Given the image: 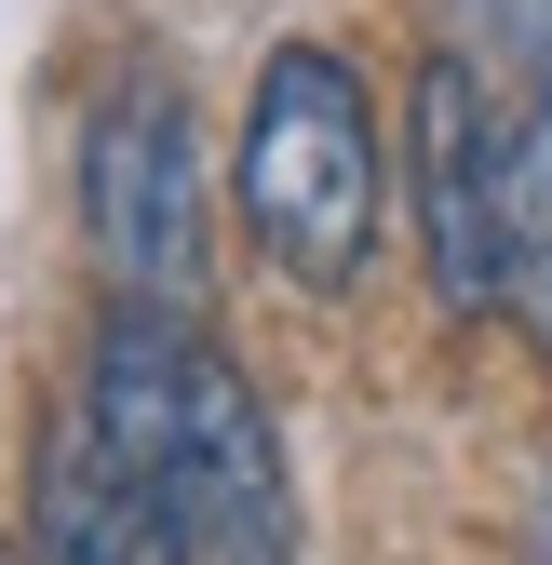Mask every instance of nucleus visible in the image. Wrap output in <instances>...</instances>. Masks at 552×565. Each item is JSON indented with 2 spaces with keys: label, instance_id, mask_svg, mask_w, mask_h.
Listing matches in <instances>:
<instances>
[{
  "label": "nucleus",
  "instance_id": "f257e3e1",
  "mask_svg": "<svg viewBox=\"0 0 552 565\" xmlns=\"http://www.w3.org/2000/svg\"><path fill=\"white\" fill-rule=\"evenodd\" d=\"M82 404L121 445V471L162 499L176 565H297V471L256 377L216 350V323L176 297H95Z\"/></svg>",
  "mask_w": 552,
  "mask_h": 565
},
{
  "label": "nucleus",
  "instance_id": "f03ea898",
  "mask_svg": "<svg viewBox=\"0 0 552 565\" xmlns=\"http://www.w3.org/2000/svg\"><path fill=\"white\" fill-rule=\"evenodd\" d=\"M230 216H243L256 269H284L297 297H351L378 269L391 135H378V95L337 41H269L256 54V95H243V135H230Z\"/></svg>",
  "mask_w": 552,
  "mask_h": 565
},
{
  "label": "nucleus",
  "instance_id": "7ed1b4c3",
  "mask_svg": "<svg viewBox=\"0 0 552 565\" xmlns=\"http://www.w3.org/2000/svg\"><path fill=\"white\" fill-rule=\"evenodd\" d=\"M82 243L108 269V297H176L202 310L216 269V189H202V121L189 82L149 54H121L82 95Z\"/></svg>",
  "mask_w": 552,
  "mask_h": 565
},
{
  "label": "nucleus",
  "instance_id": "20e7f679",
  "mask_svg": "<svg viewBox=\"0 0 552 565\" xmlns=\"http://www.w3.org/2000/svg\"><path fill=\"white\" fill-rule=\"evenodd\" d=\"M404 202H418V269L445 323L512 310V95L499 67L445 41L418 54V95H404Z\"/></svg>",
  "mask_w": 552,
  "mask_h": 565
},
{
  "label": "nucleus",
  "instance_id": "39448f33",
  "mask_svg": "<svg viewBox=\"0 0 552 565\" xmlns=\"http://www.w3.org/2000/svg\"><path fill=\"white\" fill-rule=\"evenodd\" d=\"M28 565H176V525L95 431L82 377L28 417Z\"/></svg>",
  "mask_w": 552,
  "mask_h": 565
},
{
  "label": "nucleus",
  "instance_id": "423d86ee",
  "mask_svg": "<svg viewBox=\"0 0 552 565\" xmlns=\"http://www.w3.org/2000/svg\"><path fill=\"white\" fill-rule=\"evenodd\" d=\"M512 323L552 364V82L512 95Z\"/></svg>",
  "mask_w": 552,
  "mask_h": 565
},
{
  "label": "nucleus",
  "instance_id": "0eeeda50",
  "mask_svg": "<svg viewBox=\"0 0 552 565\" xmlns=\"http://www.w3.org/2000/svg\"><path fill=\"white\" fill-rule=\"evenodd\" d=\"M458 41L499 54L512 82H552V0H458Z\"/></svg>",
  "mask_w": 552,
  "mask_h": 565
},
{
  "label": "nucleus",
  "instance_id": "6e6552de",
  "mask_svg": "<svg viewBox=\"0 0 552 565\" xmlns=\"http://www.w3.org/2000/svg\"><path fill=\"white\" fill-rule=\"evenodd\" d=\"M539 565H552V484H539Z\"/></svg>",
  "mask_w": 552,
  "mask_h": 565
},
{
  "label": "nucleus",
  "instance_id": "1a4fd4ad",
  "mask_svg": "<svg viewBox=\"0 0 552 565\" xmlns=\"http://www.w3.org/2000/svg\"><path fill=\"white\" fill-rule=\"evenodd\" d=\"M0 565H28V552H14V539H0Z\"/></svg>",
  "mask_w": 552,
  "mask_h": 565
}]
</instances>
